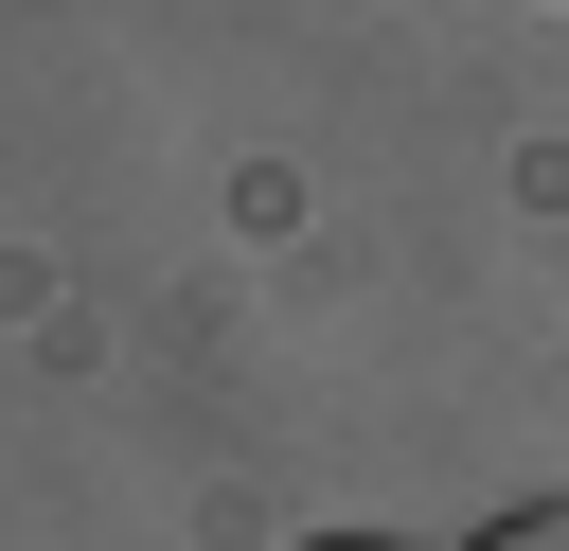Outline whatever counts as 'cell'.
<instances>
[{
  "label": "cell",
  "instance_id": "obj_1",
  "mask_svg": "<svg viewBox=\"0 0 569 551\" xmlns=\"http://www.w3.org/2000/svg\"><path fill=\"white\" fill-rule=\"evenodd\" d=\"M462 551H569V498H533V515H498V533H462Z\"/></svg>",
  "mask_w": 569,
  "mask_h": 551
},
{
  "label": "cell",
  "instance_id": "obj_2",
  "mask_svg": "<svg viewBox=\"0 0 569 551\" xmlns=\"http://www.w3.org/2000/svg\"><path fill=\"white\" fill-rule=\"evenodd\" d=\"M338 551H356V533H338Z\"/></svg>",
  "mask_w": 569,
  "mask_h": 551
},
{
  "label": "cell",
  "instance_id": "obj_3",
  "mask_svg": "<svg viewBox=\"0 0 569 551\" xmlns=\"http://www.w3.org/2000/svg\"><path fill=\"white\" fill-rule=\"evenodd\" d=\"M551 18H569V0H551Z\"/></svg>",
  "mask_w": 569,
  "mask_h": 551
}]
</instances>
